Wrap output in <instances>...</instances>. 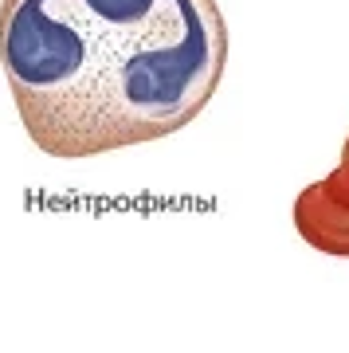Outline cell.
<instances>
[{
  "mask_svg": "<svg viewBox=\"0 0 349 353\" xmlns=\"http://www.w3.org/2000/svg\"><path fill=\"white\" fill-rule=\"evenodd\" d=\"M295 228L314 252L349 259V204L330 192L326 181H314L295 201Z\"/></svg>",
  "mask_w": 349,
  "mask_h": 353,
  "instance_id": "obj_2",
  "label": "cell"
},
{
  "mask_svg": "<svg viewBox=\"0 0 349 353\" xmlns=\"http://www.w3.org/2000/svg\"><path fill=\"white\" fill-rule=\"evenodd\" d=\"M0 63L28 138L87 161L169 138L228 67L216 0H0Z\"/></svg>",
  "mask_w": 349,
  "mask_h": 353,
  "instance_id": "obj_1",
  "label": "cell"
},
{
  "mask_svg": "<svg viewBox=\"0 0 349 353\" xmlns=\"http://www.w3.org/2000/svg\"><path fill=\"white\" fill-rule=\"evenodd\" d=\"M341 157H349V138H346V145H341Z\"/></svg>",
  "mask_w": 349,
  "mask_h": 353,
  "instance_id": "obj_4",
  "label": "cell"
},
{
  "mask_svg": "<svg viewBox=\"0 0 349 353\" xmlns=\"http://www.w3.org/2000/svg\"><path fill=\"white\" fill-rule=\"evenodd\" d=\"M326 185H330V192H334V196H341V201L349 204V157H341V161H337V169L330 176H322Z\"/></svg>",
  "mask_w": 349,
  "mask_h": 353,
  "instance_id": "obj_3",
  "label": "cell"
}]
</instances>
